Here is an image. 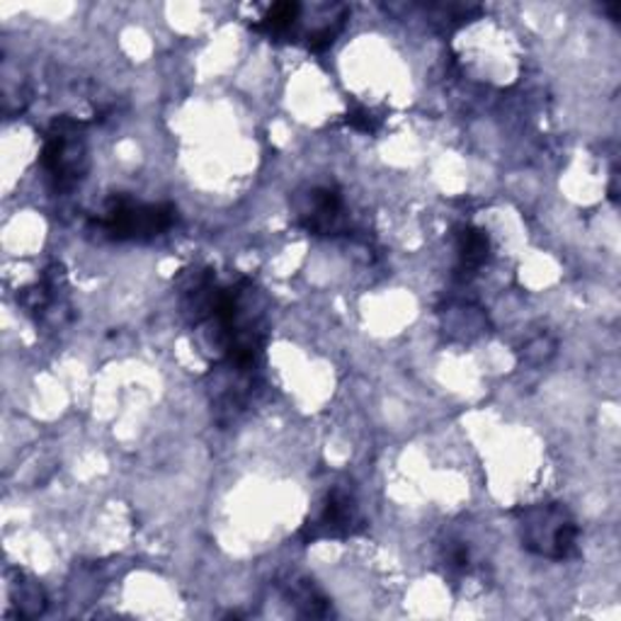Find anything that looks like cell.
Here are the masks:
<instances>
[{"label":"cell","mask_w":621,"mask_h":621,"mask_svg":"<svg viewBox=\"0 0 621 621\" xmlns=\"http://www.w3.org/2000/svg\"><path fill=\"white\" fill-rule=\"evenodd\" d=\"M299 15H302L299 3H275L265 12L263 20L253 24V30L272 36V40H275V36H290Z\"/></svg>","instance_id":"8"},{"label":"cell","mask_w":621,"mask_h":621,"mask_svg":"<svg viewBox=\"0 0 621 621\" xmlns=\"http://www.w3.org/2000/svg\"><path fill=\"white\" fill-rule=\"evenodd\" d=\"M287 598L294 602V607H299L304 617H326L330 612L328 600L323 598L320 590L310 580H294V582H290Z\"/></svg>","instance_id":"9"},{"label":"cell","mask_w":621,"mask_h":621,"mask_svg":"<svg viewBox=\"0 0 621 621\" xmlns=\"http://www.w3.org/2000/svg\"><path fill=\"white\" fill-rule=\"evenodd\" d=\"M343 197L335 188H310L299 207V221L314 235H335L343 231Z\"/></svg>","instance_id":"5"},{"label":"cell","mask_w":621,"mask_h":621,"mask_svg":"<svg viewBox=\"0 0 621 621\" xmlns=\"http://www.w3.org/2000/svg\"><path fill=\"white\" fill-rule=\"evenodd\" d=\"M176 221L178 209L172 204H146L115 194L95 219V229L109 241H151L172 229Z\"/></svg>","instance_id":"2"},{"label":"cell","mask_w":621,"mask_h":621,"mask_svg":"<svg viewBox=\"0 0 621 621\" xmlns=\"http://www.w3.org/2000/svg\"><path fill=\"white\" fill-rule=\"evenodd\" d=\"M359 527H362V515H359L355 495L343 486H333L323 498L318 513L310 515L304 525L302 537L306 541L345 539Z\"/></svg>","instance_id":"4"},{"label":"cell","mask_w":621,"mask_h":621,"mask_svg":"<svg viewBox=\"0 0 621 621\" xmlns=\"http://www.w3.org/2000/svg\"><path fill=\"white\" fill-rule=\"evenodd\" d=\"M456 251H459V267H462V272H471V275H474V272H478L488 263L491 241L481 229L464 227L462 233L456 235Z\"/></svg>","instance_id":"6"},{"label":"cell","mask_w":621,"mask_h":621,"mask_svg":"<svg viewBox=\"0 0 621 621\" xmlns=\"http://www.w3.org/2000/svg\"><path fill=\"white\" fill-rule=\"evenodd\" d=\"M347 124H350V127H355V129H359V131H365V134H375L377 127H379V119L371 115L369 109H355V112H350V115H347Z\"/></svg>","instance_id":"10"},{"label":"cell","mask_w":621,"mask_h":621,"mask_svg":"<svg viewBox=\"0 0 621 621\" xmlns=\"http://www.w3.org/2000/svg\"><path fill=\"white\" fill-rule=\"evenodd\" d=\"M83 129L85 124L71 117H59L46 129L40 160L59 190L73 188L88 170V146Z\"/></svg>","instance_id":"3"},{"label":"cell","mask_w":621,"mask_h":621,"mask_svg":"<svg viewBox=\"0 0 621 621\" xmlns=\"http://www.w3.org/2000/svg\"><path fill=\"white\" fill-rule=\"evenodd\" d=\"M519 541L527 551L564 561L578 549L576 517L561 503H537L519 511Z\"/></svg>","instance_id":"1"},{"label":"cell","mask_w":621,"mask_h":621,"mask_svg":"<svg viewBox=\"0 0 621 621\" xmlns=\"http://www.w3.org/2000/svg\"><path fill=\"white\" fill-rule=\"evenodd\" d=\"M10 604L20 617H40L46 610V594L36 580L18 573V580L10 582Z\"/></svg>","instance_id":"7"}]
</instances>
